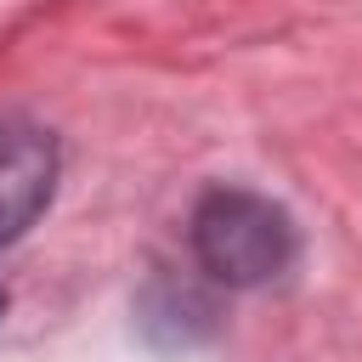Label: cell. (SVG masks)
Listing matches in <instances>:
<instances>
[{
    "label": "cell",
    "instance_id": "cell-1",
    "mask_svg": "<svg viewBox=\"0 0 362 362\" xmlns=\"http://www.w3.org/2000/svg\"><path fill=\"white\" fill-rule=\"evenodd\" d=\"M192 255L209 277L232 288H255L294 260V226L272 198L243 187H215L192 209Z\"/></svg>",
    "mask_w": 362,
    "mask_h": 362
},
{
    "label": "cell",
    "instance_id": "cell-3",
    "mask_svg": "<svg viewBox=\"0 0 362 362\" xmlns=\"http://www.w3.org/2000/svg\"><path fill=\"white\" fill-rule=\"evenodd\" d=\"M0 305H6V294H0Z\"/></svg>",
    "mask_w": 362,
    "mask_h": 362
},
{
    "label": "cell",
    "instance_id": "cell-2",
    "mask_svg": "<svg viewBox=\"0 0 362 362\" xmlns=\"http://www.w3.org/2000/svg\"><path fill=\"white\" fill-rule=\"evenodd\" d=\"M57 181V147L40 124L0 119V243L34 226Z\"/></svg>",
    "mask_w": 362,
    "mask_h": 362
}]
</instances>
